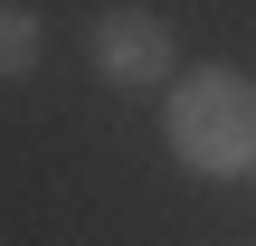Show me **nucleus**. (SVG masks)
I'll return each mask as SVG.
<instances>
[{
    "instance_id": "obj_2",
    "label": "nucleus",
    "mask_w": 256,
    "mask_h": 246,
    "mask_svg": "<svg viewBox=\"0 0 256 246\" xmlns=\"http://www.w3.org/2000/svg\"><path fill=\"white\" fill-rule=\"evenodd\" d=\"M86 47H95L104 85H124V95H152V85H171V76H180V57H171V28H162L152 9H104Z\"/></svg>"
},
{
    "instance_id": "obj_3",
    "label": "nucleus",
    "mask_w": 256,
    "mask_h": 246,
    "mask_svg": "<svg viewBox=\"0 0 256 246\" xmlns=\"http://www.w3.org/2000/svg\"><path fill=\"white\" fill-rule=\"evenodd\" d=\"M48 57V28H38V9L28 0H0V76H28Z\"/></svg>"
},
{
    "instance_id": "obj_1",
    "label": "nucleus",
    "mask_w": 256,
    "mask_h": 246,
    "mask_svg": "<svg viewBox=\"0 0 256 246\" xmlns=\"http://www.w3.org/2000/svg\"><path fill=\"white\" fill-rule=\"evenodd\" d=\"M162 133H171L180 171H200V180H256V76H238V66L171 76Z\"/></svg>"
}]
</instances>
